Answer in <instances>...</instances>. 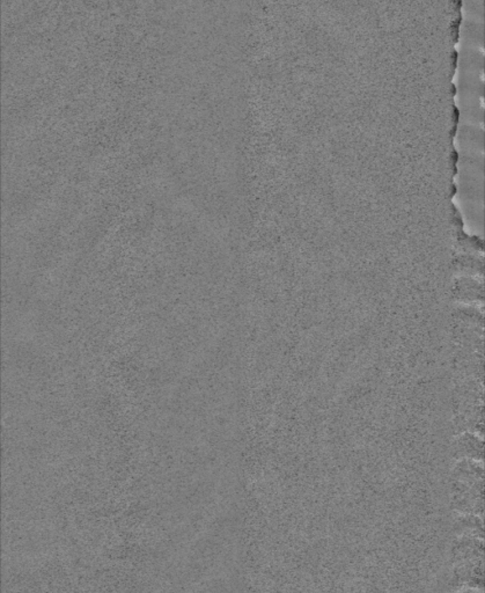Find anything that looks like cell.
I'll return each instance as SVG.
<instances>
[{
	"label": "cell",
	"instance_id": "obj_1",
	"mask_svg": "<svg viewBox=\"0 0 485 593\" xmlns=\"http://www.w3.org/2000/svg\"><path fill=\"white\" fill-rule=\"evenodd\" d=\"M483 470L482 460L462 458L455 465L451 480V502L461 514L476 515L483 511Z\"/></svg>",
	"mask_w": 485,
	"mask_h": 593
},
{
	"label": "cell",
	"instance_id": "obj_2",
	"mask_svg": "<svg viewBox=\"0 0 485 593\" xmlns=\"http://www.w3.org/2000/svg\"><path fill=\"white\" fill-rule=\"evenodd\" d=\"M456 449L459 453L464 455V458L475 459L482 460L477 457V455L482 458L483 440L482 436L476 437L475 435L464 434L456 440Z\"/></svg>",
	"mask_w": 485,
	"mask_h": 593
}]
</instances>
